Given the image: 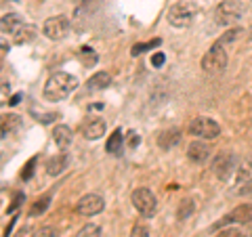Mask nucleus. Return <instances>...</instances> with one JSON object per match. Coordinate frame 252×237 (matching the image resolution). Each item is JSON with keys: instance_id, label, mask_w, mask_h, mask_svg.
<instances>
[{"instance_id": "5701e85b", "label": "nucleus", "mask_w": 252, "mask_h": 237, "mask_svg": "<svg viewBox=\"0 0 252 237\" xmlns=\"http://www.w3.org/2000/svg\"><path fill=\"white\" fill-rule=\"evenodd\" d=\"M78 59H80V63L84 67H93L99 57H97V53H94V49H91V46H82V49L78 51Z\"/></svg>"}, {"instance_id": "0eeeda50", "label": "nucleus", "mask_w": 252, "mask_h": 237, "mask_svg": "<svg viewBox=\"0 0 252 237\" xmlns=\"http://www.w3.org/2000/svg\"><path fill=\"white\" fill-rule=\"evenodd\" d=\"M233 168H238V166H235V155L231 151H220L212 162V172L219 180H229Z\"/></svg>"}, {"instance_id": "aec40b11", "label": "nucleus", "mask_w": 252, "mask_h": 237, "mask_svg": "<svg viewBox=\"0 0 252 237\" xmlns=\"http://www.w3.org/2000/svg\"><path fill=\"white\" fill-rule=\"evenodd\" d=\"M122 143H124V137H122V130L120 128H116L112 134H109V139H107V145H105V149L109 153H120L122 151Z\"/></svg>"}, {"instance_id": "b1692460", "label": "nucleus", "mask_w": 252, "mask_h": 237, "mask_svg": "<svg viewBox=\"0 0 252 237\" xmlns=\"http://www.w3.org/2000/svg\"><path fill=\"white\" fill-rule=\"evenodd\" d=\"M49 204H51V195H42V197H38V200L34 202V206L30 208V216H38V214H42V212L49 208Z\"/></svg>"}, {"instance_id": "20e7f679", "label": "nucleus", "mask_w": 252, "mask_h": 237, "mask_svg": "<svg viewBox=\"0 0 252 237\" xmlns=\"http://www.w3.org/2000/svg\"><path fill=\"white\" fill-rule=\"evenodd\" d=\"M227 67V53L223 49V44H219L215 42L210 46V51L202 57V69L206 74L210 76H215V74H220L223 69Z\"/></svg>"}, {"instance_id": "c756f323", "label": "nucleus", "mask_w": 252, "mask_h": 237, "mask_svg": "<svg viewBox=\"0 0 252 237\" xmlns=\"http://www.w3.org/2000/svg\"><path fill=\"white\" fill-rule=\"evenodd\" d=\"M238 195L240 197H252V178L238 187Z\"/></svg>"}, {"instance_id": "4be33fe9", "label": "nucleus", "mask_w": 252, "mask_h": 237, "mask_svg": "<svg viewBox=\"0 0 252 237\" xmlns=\"http://www.w3.org/2000/svg\"><path fill=\"white\" fill-rule=\"evenodd\" d=\"M36 34H38V30L34 26H23L17 34L13 36V40H15V44H28V42L34 40Z\"/></svg>"}, {"instance_id": "ddd939ff", "label": "nucleus", "mask_w": 252, "mask_h": 237, "mask_svg": "<svg viewBox=\"0 0 252 237\" xmlns=\"http://www.w3.org/2000/svg\"><path fill=\"white\" fill-rule=\"evenodd\" d=\"M23 26H26V23H23V19L19 17L17 13H6V15H2V21H0V30H2V34H11V36L17 34Z\"/></svg>"}, {"instance_id": "f3484780", "label": "nucleus", "mask_w": 252, "mask_h": 237, "mask_svg": "<svg viewBox=\"0 0 252 237\" xmlns=\"http://www.w3.org/2000/svg\"><path fill=\"white\" fill-rule=\"evenodd\" d=\"M179 141H181V132L179 130H166V132H162L160 137H158V145L168 151V149L179 145Z\"/></svg>"}, {"instance_id": "473e14b6", "label": "nucleus", "mask_w": 252, "mask_h": 237, "mask_svg": "<svg viewBox=\"0 0 252 237\" xmlns=\"http://www.w3.org/2000/svg\"><path fill=\"white\" fill-rule=\"evenodd\" d=\"M13 237H36V235H34V229H32V227H23Z\"/></svg>"}, {"instance_id": "c9c22d12", "label": "nucleus", "mask_w": 252, "mask_h": 237, "mask_svg": "<svg viewBox=\"0 0 252 237\" xmlns=\"http://www.w3.org/2000/svg\"><path fill=\"white\" fill-rule=\"evenodd\" d=\"M19 99H21V94H15V97L9 101V103H11V105H17V103H19Z\"/></svg>"}, {"instance_id": "6ab92c4d", "label": "nucleus", "mask_w": 252, "mask_h": 237, "mask_svg": "<svg viewBox=\"0 0 252 237\" xmlns=\"http://www.w3.org/2000/svg\"><path fill=\"white\" fill-rule=\"evenodd\" d=\"M250 178H252V155H248L246 160L238 166V170H235V180H238V185L246 183Z\"/></svg>"}, {"instance_id": "4c0bfd02", "label": "nucleus", "mask_w": 252, "mask_h": 237, "mask_svg": "<svg viewBox=\"0 0 252 237\" xmlns=\"http://www.w3.org/2000/svg\"><path fill=\"white\" fill-rule=\"evenodd\" d=\"M248 36H250V40H252V26H250V30H248Z\"/></svg>"}, {"instance_id": "f03ea898", "label": "nucleus", "mask_w": 252, "mask_h": 237, "mask_svg": "<svg viewBox=\"0 0 252 237\" xmlns=\"http://www.w3.org/2000/svg\"><path fill=\"white\" fill-rule=\"evenodd\" d=\"M200 15V4L193 0H181L175 2L166 13V19L172 28H189Z\"/></svg>"}, {"instance_id": "58836bf2", "label": "nucleus", "mask_w": 252, "mask_h": 237, "mask_svg": "<svg viewBox=\"0 0 252 237\" xmlns=\"http://www.w3.org/2000/svg\"><path fill=\"white\" fill-rule=\"evenodd\" d=\"M250 237H252V233H250Z\"/></svg>"}, {"instance_id": "2f4dec72", "label": "nucleus", "mask_w": 252, "mask_h": 237, "mask_svg": "<svg viewBox=\"0 0 252 237\" xmlns=\"http://www.w3.org/2000/svg\"><path fill=\"white\" fill-rule=\"evenodd\" d=\"M36 237H59L57 235V231H55V227H42V229H38V233H36Z\"/></svg>"}, {"instance_id": "72a5a7b5", "label": "nucleus", "mask_w": 252, "mask_h": 237, "mask_svg": "<svg viewBox=\"0 0 252 237\" xmlns=\"http://www.w3.org/2000/svg\"><path fill=\"white\" fill-rule=\"evenodd\" d=\"M164 59H166V57H164V55H162V53H156V55H154V59H152V63H154V65H156V67H160V65H162V63H164Z\"/></svg>"}, {"instance_id": "f257e3e1", "label": "nucleus", "mask_w": 252, "mask_h": 237, "mask_svg": "<svg viewBox=\"0 0 252 237\" xmlns=\"http://www.w3.org/2000/svg\"><path fill=\"white\" fill-rule=\"evenodd\" d=\"M76 86H78L76 76L67 74V72H57L44 84V99L46 101H63L76 90Z\"/></svg>"}, {"instance_id": "412c9836", "label": "nucleus", "mask_w": 252, "mask_h": 237, "mask_svg": "<svg viewBox=\"0 0 252 237\" xmlns=\"http://www.w3.org/2000/svg\"><path fill=\"white\" fill-rule=\"evenodd\" d=\"M193 212H195V202L191 197H185V200L179 202V206H177V218L179 220H187Z\"/></svg>"}, {"instance_id": "a211bd4d", "label": "nucleus", "mask_w": 252, "mask_h": 237, "mask_svg": "<svg viewBox=\"0 0 252 237\" xmlns=\"http://www.w3.org/2000/svg\"><path fill=\"white\" fill-rule=\"evenodd\" d=\"M19 128H21V118L17 114H4L2 116V134L4 137H9V134H13Z\"/></svg>"}, {"instance_id": "423d86ee", "label": "nucleus", "mask_w": 252, "mask_h": 237, "mask_svg": "<svg viewBox=\"0 0 252 237\" xmlns=\"http://www.w3.org/2000/svg\"><path fill=\"white\" fill-rule=\"evenodd\" d=\"M189 132L198 139H217L220 134V126L212 120V118H206V116H200L189 124Z\"/></svg>"}, {"instance_id": "e433bc0d", "label": "nucleus", "mask_w": 252, "mask_h": 237, "mask_svg": "<svg viewBox=\"0 0 252 237\" xmlns=\"http://www.w3.org/2000/svg\"><path fill=\"white\" fill-rule=\"evenodd\" d=\"M93 0H76V4H80V6H84V4H91Z\"/></svg>"}, {"instance_id": "bb28decb", "label": "nucleus", "mask_w": 252, "mask_h": 237, "mask_svg": "<svg viewBox=\"0 0 252 237\" xmlns=\"http://www.w3.org/2000/svg\"><path fill=\"white\" fill-rule=\"evenodd\" d=\"M240 36H244V30L242 28H233V30H229L227 34L220 38L219 40V44H227V42H233V40H238Z\"/></svg>"}, {"instance_id": "cd10ccee", "label": "nucleus", "mask_w": 252, "mask_h": 237, "mask_svg": "<svg viewBox=\"0 0 252 237\" xmlns=\"http://www.w3.org/2000/svg\"><path fill=\"white\" fill-rule=\"evenodd\" d=\"M36 162H38V157H32V160L23 166V170H21V178L23 180H28V178H32V175H34V166H36Z\"/></svg>"}, {"instance_id": "2eb2a0df", "label": "nucleus", "mask_w": 252, "mask_h": 237, "mask_svg": "<svg viewBox=\"0 0 252 237\" xmlns=\"http://www.w3.org/2000/svg\"><path fill=\"white\" fill-rule=\"evenodd\" d=\"M65 168H67V155L65 153H59L46 162V172H49L51 177H59Z\"/></svg>"}, {"instance_id": "1a4fd4ad", "label": "nucleus", "mask_w": 252, "mask_h": 237, "mask_svg": "<svg viewBox=\"0 0 252 237\" xmlns=\"http://www.w3.org/2000/svg\"><path fill=\"white\" fill-rule=\"evenodd\" d=\"M42 31H44L46 38H51V40H61V38H65V34L69 31V21L63 17V15H57V17H49V19L44 21Z\"/></svg>"}, {"instance_id": "6e6552de", "label": "nucleus", "mask_w": 252, "mask_h": 237, "mask_svg": "<svg viewBox=\"0 0 252 237\" xmlns=\"http://www.w3.org/2000/svg\"><path fill=\"white\" fill-rule=\"evenodd\" d=\"M231 223H238V225H248L252 223V204H240L235 206L229 214L223 216L220 223L215 225V229H220V227H229Z\"/></svg>"}, {"instance_id": "a878e982", "label": "nucleus", "mask_w": 252, "mask_h": 237, "mask_svg": "<svg viewBox=\"0 0 252 237\" xmlns=\"http://www.w3.org/2000/svg\"><path fill=\"white\" fill-rule=\"evenodd\" d=\"M76 237H101V229H99L97 225L89 223V225H84L80 231L76 233Z\"/></svg>"}, {"instance_id": "dca6fc26", "label": "nucleus", "mask_w": 252, "mask_h": 237, "mask_svg": "<svg viewBox=\"0 0 252 237\" xmlns=\"http://www.w3.org/2000/svg\"><path fill=\"white\" fill-rule=\"evenodd\" d=\"M109 84H112V76H109L107 72H97V74H93V76L89 78V82H86L89 90H103V89H107Z\"/></svg>"}, {"instance_id": "f704fd0d", "label": "nucleus", "mask_w": 252, "mask_h": 237, "mask_svg": "<svg viewBox=\"0 0 252 237\" xmlns=\"http://www.w3.org/2000/svg\"><path fill=\"white\" fill-rule=\"evenodd\" d=\"M137 143H139V137H137L135 132H130V147H135Z\"/></svg>"}, {"instance_id": "9b49d317", "label": "nucleus", "mask_w": 252, "mask_h": 237, "mask_svg": "<svg viewBox=\"0 0 252 237\" xmlns=\"http://www.w3.org/2000/svg\"><path fill=\"white\" fill-rule=\"evenodd\" d=\"M82 137L89 139V141H97L105 134V122L101 120V118H89V120H84L82 124Z\"/></svg>"}, {"instance_id": "9d476101", "label": "nucleus", "mask_w": 252, "mask_h": 237, "mask_svg": "<svg viewBox=\"0 0 252 237\" xmlns=\"http://www.w3.org/2000/svg\"><path fill=\"white\" fill-rule=\"evenodd\" d=\"M103 208H105V202H103V197L97 193L84 195L82 200L76 204V212L80 216H94V214H99V212H103Z\"/></svg>"}, {"instance_id": "4468645a", "label": "nucleus", "mask_w": 252, "mask_h": 237, "mask_svg": "<svg viewBox=\"0 0 252 237\" xmlns=\"http://www.w3.org/2000/svg\"><path fill=\"white\" fill-rule=\"evenodd\" d=\"M72 139H74V134H72V128L65 124H59V126H55V130H53V141L57 143L59 149H67L69 143H72Z\"/></svg>"}, {"instance_id": "c85d7f7f", "label": "nucleus", "mask_w": 252, "mask_h": 237, "mask_svg": "<svg viewBox=\"0 0 252 237\" xmlns=\"http://www.w3.org/2000/svg\"><path fill=\"white\" fill-rule=\"evenodd\" d=\"M130 237H149V227L147 225H135L130 231Z\"/></svg>"}, {"instance_id": "7c9ffc66", "label": "nucleus", "mask_w": 252, "mask_h": 237, "mask_svg": "<svg viewBox=\"0 0 252 237\" xmlns=\"http://www.w3.org/2000/svg\"><path fill=\"white\" fill-rule=\"evenodd\" d=\"M217 237H244V233L235 227H227V229H223V231H219Z\"/></svg>"}, {"instance_id": "7ed1b4c3", "label": "nucleus", "mask_w": 252, "mask_h": 237, "mask_svg": "<svg viewBox=\"0 0 252 237\" xmlns=\"http://www.w3.org/2000/svg\"><path fill=\"white\" fill-rule=\"evenodd\" d=\"M242 15H244V9L240 0H223L215 9V21L223 28H231L242 19Z\"/></svg>"}, {"instance_id": "393cba45", "label": "nucleus", "mask_w": 252, "mask_h": 237, "mask_svg": "<svg viewBox=\"0 0 252 237\" xmlns=\"http://www.w3.org/2000/svg\"><path fill=\"white\" fill-rule=\"evenodd\" d=\"M160 44H162L160 38H154V40H149V42L135 44V46H132V51H130V55H132V57H139L141 53H145V51H149V49H156V46H160Z\"/></svg>"}, {"instance_id": "39448f33", "label": "nucleus", "mask_w": 252, "mask_h": 237, "mask_svg": "<svg viewBox=\"0 0 252 237\" xmlns=\"http://www.w3.org/2000/svg\"><path fill=\"white\" fill-rule=\"evenodd\" d=\"M130 200H132V206H135V210H137L143 218H152V216L156 214V210H158V200H156V195L149 191V189H145V187L135 189Z\"/></svg>"}, {"instance_id": "f8f14e48", "label": "nucleus", "mask_w": 252, "mask_h": 237, "mask_svg": "<svg viewBox=\"0 0 252 237\" xmlns=\"http://www.w3.org/2000/svg\"><path fill=\"white\" fill-rule=\"evenodd\" d=\"M187 157L193 164H204L210 157V147L204 143V141H193V143L187 147Z\"/></svg>"}]
</instances>
